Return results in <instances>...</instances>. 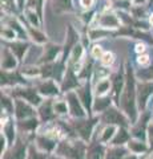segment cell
Masks as SVG:
<instances>
[{
	"instance_id": "obj_1",
	"label": "cell",
	"mask_w": 153,
	"mask_h": 159,
	"mask_svg": "<svg viewBox=\"0 0 153 159\" xmlns=\"http://www.w3.org/2000/svg\"><path fill=\"white\" fill-rule=\"evenodd\" d=\"M125 73H127L125 86L121 93L118 106L127 114V117L129 118L131 123L133 125L137 121V84L135 80V72H133L131 64L127 65Z\"/></svg>"
},
{
	"instance_id": "obj_2",
	"label": "cell",
	"mask_w": 153,
	"mask_h": 159,
	"mask_svg": "<svg viewBox=\"0 0 153 159\" xmlns=\"http://www.w3.org/2000/svg\"><path fill=\"white\" fill-rule=\"evenodd\" d=\"M87 147L83 139H64L57 143L55 154L67 159H85Z\"/></svg>"
},
{
	"instance_id": "obj_3",
	"label": "cell",
	"mask_w": 153,
	"mask_h": 159,
	"mask_svg": "<svg viewBox=\"0 0 153 159\" xmlns=\"http://www.w3.org/2000/svg\"><path fill=\"white\" fill-rule=\"evenodd\" d=\"M100 121L105 125H113L117 127H128L131 125V121L127 117V114L117 106H109L105 111H103Z\"/></svg>"
},
{
	"instance_id": "obj_4",
	"label": "cell",
	"mask_w": 153,
	"mask_h": 159,
	"mask_svg": "<svg viewBox=\"0 0 153 159\" xmlns=\"http://www.w3.org/2000/svg\"><path fill=\"white\" fill-rule=\"evenodd\" d=\"M8 94L13 98H20L24 101L29 102L33 106H40L43 102V96L36 88H32L29 85H23V86H15L12 92H8Z\"/></svg>"
},
{
	"instance_id": "obj_5",
	"label": "cell",
	"mask_w": 153,
	"mask_h": 159,
	"mask_svg": "<svg viewBox=\"0 0 153 159\" xmlns=\"http://www.w3.org/2000/svg\"><path fill=\"white\" fill-rule=\"evenodd\" d=\"M97 121H98V118H92V117L79 118V119H75V121L71 123V126L73 129V131L76 133V135H79V138L88 142L91 139L93 127H95Z\"/></svg>"
},
{
	"instance_id": "obj_6",
	"label": "cell",
	"mask_w": 153,
	"mask_h": 159,
	"mask_svg": "<svg viewBox=\"0 0 153 159\" xmlns=\"http://www.w3.org/2000/svg\"><path fill=\"white\" fill-rule=\"evenodd\" d=\"M65 99L68 102V107H69V114L72 118L79 119V118H87L88 111L87 109L84 107L81 99L79 98L76 90H71L65 93ZM89 117V116H88Z\"/></svg>"
},
{
	"instance_id": "obj_7",
	"label": "cell",
	"mask_w": 153,
	"mask_h": 159,
	"mask_svg": "<svg viewBox=\"0 0 153 159\" xmlns=\"http://www.w3.org/2000/svg\"><path fill=\"white\" fill-rule=\"evenodd\" d=\"M15 118L16 121H24L28 118H33L36 117L37 111L35 110V106L31 105L29 102L24 101L20 98H15Z\"/></svg>"
},
{
	"instance_id": "obj_8",
	"label": "cell",
	"mask_w": 153,
	"mask_h": 159,
	"mask_svg": "<svg viewBox=\"0 0 153 159\" xmlns=\"http://www.w3.org/2000/svg\"><path fill=\"white\" fill-rule=\"evenodd\" d=\"M153 96V81H142L137 84V106L142 111H145L149 98Z\"/></svg>"
},
{
	"instance_id": "obj_9",
	"label": "cell",
	"mask_w": 153,
	"mask_h": 159,
	"mask_svg": "<svg viewBox=\"0 0 153 159\" xmlns=\"http://www.w3.org/2000/svg\"><path fill=\"white\" fill-rule=\"evenodd\" d=\"M27 143L23 142L22 138H17L16 142L12 146L8 147V150L2 155L3 159H26L28 155Z\"/></svg>"
},
{
	"instance_id": "obj_10",
	"label": "cell",
	"mask_w": 153,
	"mask_h": 159,
	"mask_svg": "<svg viewBox=\"0 0 153 159\" xmlns=\"http://www.w3.org/2000/svg\"><path fill=\"white\" fill-rule=\"evenodd\" d=\"M148 126H149V113L142 111L140 119L133 123V127L131 131L133 138L145 142V139H148Z\"/></svg>"
},
{
	"instance_id": "obj_11",
	"label": "cell",
	"mask_w": 153,
	"mask_h": 159,
	"mask_svg": "<svg viewBox=\"0 0 153 159\" xmlns=\"http://www.w3.org/2000/svg\"><path fill=\"white\" fill-rule=\"evenodd\" d=\"M2 86H23L28 85V81L24 78L20 72L16 70H2Z\"/></svg>"
},
{
	"instance_id": "obj_12",
	"label": "cell",
	"mask_w": 153,
	"mask_h": 159,
	"mask_svg": "<svg viewBox=\"0 0 153 159\" xmlns=\"http://www.w3.org/2000/svg\"><path fill=\"white\" fill-rule=\"evenodd\" d=\"M125 80H127V73H124L122 70H118L112 76V97L116 102V106H118L120 103V97L121 93L124 90L125 86Z\"/></svg>"
},
{
	"instance_id": "obj_13",
	"label": "cell",
	"mask_w": 153,
	"mask_h": 159,
	"mask_svg": "<svg viewBox=\"0 0 153 159\" xmlns=\"http://www.w3.org/2000/svg\"><path fill=\"white\" fill-rule=\"evenodd\" d=\"M76 93L79 98L81 99L84 107L87 109L88 111V116L92 117V110H93V96H92V90H91V82L87 81L84 85H81L80 88L76 89Z\"/></svg>"
},
{
	"instance_id": "obj_14",
	"label": "cell",
	"mask_w": 153,
	"mask_h": 159,
	"mask_svg": "<svg viewBox=\"0 0 153 159\" xmlns=\"http://www.w3.org/2000/svg\"><path fill=\"white\" fill-rule=\"evenodd\" d=\"M77 88H80V82H79V77L75 73V68L71 64L68 65L65 74H64L63 82H61V92L68 93L71 90H76Z\"/></svg>"
},
{
	"instance_id": "obj_15",
	"label": "cell",
	"mask_w": 153,
	"mask_h": 159,
	"mask_svg": "<svg viewBox=\"0 0 153 159\" xmlns=\"http://www.w3.org/2000/svg\"><path fill=\"white\" fill-rule=\"evenodd\" d=\"M35 146L43 152H52L56 150L57 147V139H55L53 137L48 135V134H37L35 137Z\"/></svg>"
},
{
	"instance_id": "obj_16",
	"label": "cell",
	"mask_w": 153,
	"mask_h": 159,
	"mask_svg": "<svg viewBox=\"0 0 153 159\" xmlns=\"http://www.w3.org/2000/svg\"><path fill=\"white\" fill-rule=\"evenodd\" d=\"M36 89L43 97H57L61 92V88H59L56 81L52 78H45L39 84Z\"/></svg>"
},
{
	"instance_id": "obj_17",
	"label": "cell",
	"mask_w": 153,
	"mask_h": 159,
	"mask_svg": "<svg viewBox=\"0 0 153 159\" xmlns=\"http://www.w3.org/2000/svg\"><path fill=\"white\" fill-rule=\"evenodd\" d=\"M19 65V58L8 47L2 49V70H15Z\"/></svg>"
},
{
	"instance_id": "obj_18",
	"label": "cell",
	"mask_w": 153,
	"mask_h": 159,
	"mask_svg": "<svg viewBox=\"0 0 153 159\" xmlns=\"http://www.w3.org/2000/svg\"><path fill=\"white\" fill-rule=\"evenodd\" d=\"M37 116L41 122H49L56 117L55 109H53V99H45L40 103L37 109Z\"/></svg>"
},
{
	"instance_id": "obj_19",
	"label": "cell",
	"mask_w": 153,
	"mask_h": 159,
	"mask_svg": "<svg viewBox=\"0 0 153 159\" xmlns=\"http://www.w3.org/2000/svg\"><path fill=\"white\" fill-rule=\"evenodd\" d=\"M97 23L101 28H105V29H112V28L120 27V20L112 12H104V13L98 15Z\"/></svg>"
},
{
	"instance_id": "obj_20",
	"label": "cell",
	"mask_w": 153,
	"mask_h": 159,
	"mask_svg": "<svg viewBox=\"0 0 153 159\" xmlns=\"http://www.w3.org/2000/svg\"><path fill=\"white\" fill-rule=\"evenodd\" d=\"M107 150L104 147V143L101 142H92L87 147V155L85 159H105Z\"/></svg>"
},
{
	"instance_id": "obj_21",
	"label": "cell",
	"mask_w": 153,
	"mask_h": 159,
	"mask_svg": "<svg viewBox=\"0 0 153 159\" xmlns=\"http://www.w3.org/2000/svg\"><path fill=\"white\" fill-rule=\"evenodd\" d=\"M61 51H63V48L60 45H56V44H47L45 48H44L43 56L40 57V58H43L41 62H44V64L53 62V61H55V58H56V56Z\"/></svg>"
},
{
	"instance_id": "obj_22",
	"label": "cell",
	"mask_w": 153,
	"mask_h": 159,
	"mask_svg": "<svg viewBox=\"0 0 153 159\" xmlns=\"http://www.w3.org/2000/svg\"><path fill=\"white\" fill-rule=\"evenodd\" d=\"M41 121L39 118L36 117H33V118H28V119H24V121H17L16 122V125H17V130L19 131H22L23 134L26 133H35L36 130V127L39 126V123H40Z\"/></svg>"
},
{
	"instance_id": "obj_23",
	"label": "cell",
	"mask_w": 153,
	"mask_h": 159,
	"mask_svg": "<svg viewBox=\"0 0 153 159\" xmlns=\"http://www.w3.org/2000/svg\"><path fill=\"white\" fill-rule=\"evenodd\" d=\"M4 126H3V135L7 138L8 141V145L12 146L15 142H16V129H17V125H15V122L12 119H8L7 122H3Z\"/></svg>"
},
{
	"instance_id": "obj_24",
	"label": "cell",
	"mask_w": 153,
	"mask_h": 159,
	"mask_svg": "<svg viewBox=\"0 0 153 159\" xmlns=\"http://www.w3.org/2000/svg\"><path fill=\"white\" fill-rule=\"evenodd\" d=\"M131 139V133L128 131L127 127H118L117 133L115 134V137L111 141V146H124L125 143L129 142Z\"/></svg>"
},
{
	"instance_id": "obj_25",
	"label": "cell",
	"mask_w": 153,
	"mask_h": 159,
	"mask_svg": "<svg viewBox=\"0 0 153 159\" xmlns=\"http://www.w3.org/2000/svg\"><path fill=\"white\" fill-rule=\"evenodd\" d=\"M127 146H128V150L132 154H145L148 151H151L149 146H148L144 141H140V139H136V138L129 139Z\"/></svg>"
},
{
	"instance_id": "obj_26",
	"label": "cell",
	"mask_w": 153,
	"mask_h": 159,
	"mask_svg": "<svg viewBox=\"0 0 153 159\" xmlns=\"http://www.w3.org/2000/svg\"><path fill=\"white\" fill-rule=\"evenodd\" d=\"M7 47L11 49V51H12L15 54H16V57L19 58V61H20V60H23L24 54H26V52L28 51V48H29L28 44L24 43L23 40H22V41H12V43L7 44Z\"/></svg>"
},
{
	"instance_id": "obj_27",
	"label": "cell",
	"mask_w": 153,
	"mask_h": 159,
	"mask_svg": "<svg viewBox=\"0 0 153 159\" xmlns=\"http://www.w3.org/2000/svg\"><path fill=\"white\" fill-rule=\"evenodd\" d=\"M127 154V148L124 146H111L107 150L105 159H124Z\"/></svg>"
},
{
	"instance_id": "obj_28",
	"label": "cell",
	"mask_w": 153,
	"mask_h": 159,
	"mask_svg": "<svg viewBox=\"0 0 153 159\" xmlns=\"http://www.w3.org/2000/svg\"><path fill=\"white\" fill-rule=\"evenodd\" d=\"M27 34L31 37L33 41L37 43V44H45L47 43V37L41 31H39L37 27H33V25H28L27 27Z\"/></svg>"
},
{
	"instance_id": "obj_29",
	"label": "cell",
	"mask_w": 153,
	"mask_h": 159,
	"mask_svg": "<svg viewBox=\"0 0 153 159\" xmlns=\"http://www.w3.org/2000/svg\"><path fill=\"white\" fill-rule=\"evenodd\" d=\"M111 97L104 96V97H97L95 101H93V111L96 113H103L105 111L108 107L111 106Z\"/></svg>"
},
{
	"instance_id": "obj_30",
	"label": "cell",
	"mask_w": 153,
	"mask_h": 159,
	"mask_svg": "<svg viewBox=\"0 0 153 159\" xmlns=\"http://www.w3.org/2000/svg\"><path fill=\"white\" fill-rule=\"evenodd\" d=\"M95 90H96V96L97 97H104V96H107V93L112 90V81H111L109 78H105V80H101V81H97Z\"/></svg>"
},
{
	"instance_id": "obj_31",
	"label": "cell",
	"mask_w": 153,
	"mask_h": 159,
	"mask_svg": "<svg viewBox=\"0 0 153 159\" xmlns=\"http://www.w3.org/2000/svg\"><path fill=\"white\" fill-rule=\"evenodd\" d=\"M2 111L12 114L15 111V99L7 93H2Z\"/></svg>"
},
{
	"instance_id": "obj_32",
	"label": "cell",
	"mask_w": 153,
	"mask_h": 159,
	"mask_svg": "<svg viewBox=\"0 0 153 159\" xmlns=\"http://www.w3.org/2000/svg\"><path fill=\"white\" fill-rule=\"evenodd\" d=\"M117 126H113V125H107L104 127V130H103L101 135H100V142L101 143H108L113 139V137H115V134L117 133Z\"/></svg>"
},
{
	"instance_id": "obj_33",
	"label": "cell",
	"mask_w": 153,
	"mask_h": 159,
	"mask_svg": "<svg viewBox=\"0 0 153 159\" xmlns=\"http://www.w3.org/2000/svg\"><path fill=\"white\" fill-rule=\"evenodd\" d=\"M53 109H55L56 116H67L69 113L67 99H53Z\"/></svg>"
},
{
	"instance_id": "obj_34",
	"label": "cell",
	"mask_w": 153,
	"mask_h": 159,
	"mask_svg": "<svg viewBox=\"0 0 153 159\" xmlns=\"http://www.w3.org/2000/svg\"><path fill=\"white\" fill-rule=\"evenodd\" d=\"M109 34H113V33L109 31V29H105V28H101V27L95 28V29H92V31H89V36H91L92 40L103 39L105 36H109Z\"/></svg>"
},
{
	"instance_id": "obj_35",
	"label": "cell",
	"mask_w": 153,
	"mask_h": 159,
	"mask_svg": "<svg viewBox=\"0 0 153 159\" xmlns=\"http://www.w3.org/2000/svg\"><path fill=\"white\" fill-rule=\"evenodd\" d=\"M28 148H29V150H28L29 159H47V157H45V152L40 151V150H39V148H37L35 145L29 146Z\"/></svg>"
},
{
	"instance_id": "obj_36",
	"label": "cell",
	"mask_w": 153,
	"mask_h": 159,
	"mask_svg": "<svg viewBox=\"0 0 153 159\" xmlns=\"http://www.w3.org/2000/svg\"><path fill=\"white\" fill-rule=\"evenodd\" d=\"M27 15H28V20H29V23H31V25H33V27H39V25H40V20H39L40 15L36 13L35 9L28 8L27 9Z\"/></svg>"
},
{
	"instance_id": "obj_37",
	"label": "cell",
	"mask_w": 153,
	"mask_h": 159,
	"mask_svg": "<svg viewBox=\"0 0 153 159\" xmlns=\"http://www.w3.org/2000/svg\"><path fill=\"white\" fill-rule=\"evenodd\" d=\"M2 37L4 40H9V41H15V39H16V32L13 31L11 27H3L2 28Z\"/></svg>"
},
{
	"instance_id": "obj_38",
	"label": "cell",
	"mask_w": 153,
	"mask_h": 159,
	"mask_svg": "<svg viewBox=\"0 0 153 159\" xmlns=\"http://www.w3.org/2000/svg\"><path fill=\"white\" fill-rule=\"evenodd\" d=\"M100 61L103 64V66H111L115 62V54L112 52H104V54L101 56Z\"/></svg>"
},
{
	"instance_id": "obj_39",
	"label": "cell",
	"mask_w": 153,
	"mask_h": 159,
	"mask_svg": "<svg viewBox=\"0 0 153 159\" xmlns=\"http://www.w3.org/2000/svg\"><path fill=\"white\" fill-rule=\"evenodd\" d=\"M140 76L142 77L144 81H152L153 80V62H152V65H148L145 69H142Z\"/></svg>"
},
{
	"instance_id": "obj_40",
	"label": "cell",
	"mask_w": 153,
	"mask_h": 159,
	"mask_svg": "<svg viewBox=\"0 0 153 159\" xmlns=\"http://www.w3.org/2000/svg\"><path fill=\"white\" fill-rule=\"evenodd\" d=\"M137 62H139V65L141 66H148L151 65V57L148 53H141L137 56Z\"/></svg>"
},
{
	"instance_id": "obj_41",
	"label": "cell",
	"mask_w": 153,
	"mask_h": 159,
	"mask_svg": "<svg viewBox=\"0 0 153 159\" xmlns=\"http://www.w3.org/2000/svg\"><path fill=\"white\" fill-rule=\"evenodd\" d=\"M57 9H61V11H69L72 8L71 7V0H55Z\"/></svg>"
},
{
	"instance_id": "obj_42",
	"label": "cell",
	"mask_w": 153,
	"mask_h": 159,
	"mask_svg": "<svg viewBox=\"0 0 153 159\" xmlns=\"http://www.w3.org/2000/svg\"><path fill=\"white\" fill-rule=\"evenodd\" d=\"M2 8H4L8 12H15L16 11L13 0H2Z\"/></svg>"
},
{
	"instance_id": "obj_43",
	"label": "cell",
	"mask_w": 153,
	"mask_h": 159,
	"mask_svg": "<svg viewBox=\"0 0 153 159\" xmlns=\"http://www.w3.org/2000/svg\"><path fill=\"white\" fill-rule=\"evenodd\" d=\"M148 146L149 150L153 151V122H151L148 126Z\"/></svg>"
},
{
	"instance_id": "obj_44",
	"label": "cell",
	"mask_w": 153,
	"mask_h": 159,
	"mask_svg": "<svg viewBox=\"0 0 153 159\" xmlns=\"http://www.w3.org/2000/svg\"><path fill=\"white\" fill-rule=\"evenodd\" d=\"M104 54V52H103V48L100 45H95L92 49V56L95 58H101V56Z\"/></svg>"
},
{
	"instance_id": "obj_45",
	"label": "cell",
	"mask_w": 153,
	"mask_h": 159,
	"mask_svg": "<svg viewBox=\"0 0 153 159\" xmlns=\"http://www.w3.org/2000/svg\"><path fill=\"white\" fill-rule=\"evenodd\" d=\"M93 4H95V0H80V6H81L84 9L92 8Z\"/></svg>"
},
{
	"instance_id": "obj_46",
	"label": "cell",
	"mask_w": 153,
	"mask_h": 159,
	"mask_svg": "<svg viewBox=\"0 0 153 159\" xmlns=\"http://www.w3.org/2000/svg\"><path fill=\"white\" fill-rule=\"evenodd\" d=\"M136 52L139 53V54L145 53V45H144V44H141V43L137 44V45H136Z\"/></svg>"
},
{
	"instance_id": "obj_47",
	"label": "cell",
	"mask_w": 153,
	"mask_h": 159,
	"mask_svg": "<svg viewBox=\"0 0 153 159\" xmlns=\"http://www.w3.org/2000/svg\"><path fill=\"white\" fill-rule=\"evenodd\" d=\"M124 159H139V158H137L136 154H131V155H125Z\"/></svg>"
},
{
	"instance_id": "obj_48",
	"label": "cell",
	"mask_w": 153,
	"mask_h": 159,
	"mask_svg": "<svg viewBox=\"0 0 153 159\" xmlns=\"http://www.w3.org/2000/svg\"><path fill=\"white\" fill-rule=\"evenodd\" d=\"M146 0H135V4L136 6H141V4H145Z\"/></svg>"
},
{
	"instance_id": "obj_49",
	"label": "cell",
	"mask_w": 153,
	"mask_h": 159,
	"mask_svg": "<svg viewBox=\"0 0 153 159\" xmlns=\"http://www.w3.org/2000/svg\"><path fill=\"white\" fill-rule=\"evenodd\" d=\"M149 23H151V25H153V13L151 15V17H149Z\"/></svg>"
},
{
	"instance_id": "obj_50",
	"label": "cell",
	"mask_w": 153,
	"mask_h": 159,
	"mask_svg": "<svg viewBox=\"0 0 153 159\" xmlns=\"http://www.w3.org/2000/svg\"><path fill=\"white\" fill-rule=\"evenodd\" d=\"M17 2H19V6L22 7V6H23V3H24V0H17Z\"/></svg>"
},
{
	"instance_id": "obj_51",
	"label": "cell",
	"mask_w": 153,
	"mask_h": 159,
	"mask_svg": "<svg viewBox=\"0 0 153 159\" xmlns=\"http://www.w3.org/2000/svg\"><path fill=\"white\" fill-rule=\"evenodd\" d=\"M53 159H67V158H63V157H59V155H56V158H53Z\"/></svg>"
},
{
	"instance_id": "obj_52",
	"label": "cell",
	"mask_w": 153,
	"mask_h": 159,
	"mask_svg": "<svg viewBox=\"0 0 153 159\" xmlns=\"http://www.w3.org/2000/svg\"><path fill=\"white\" fill-rule=\"evenodd\" d=\"M149 3H153V0H149Z\"/></svg>"
},
{
	"instance_id": "obj_53",
	"label": "cell",
	"mask_w": 153,
	"mask_h": 159,
	"mask_svg": "<svg viewBox=\"0 0 153 159\" xmlns=\"http://www.w3.org/2000/svg\"><path fill=\"white\" fill-rule=\"evenodd\" d=\"M151 159H153V157H152V158H151Z\"/></svg>"
}]
</instances>
